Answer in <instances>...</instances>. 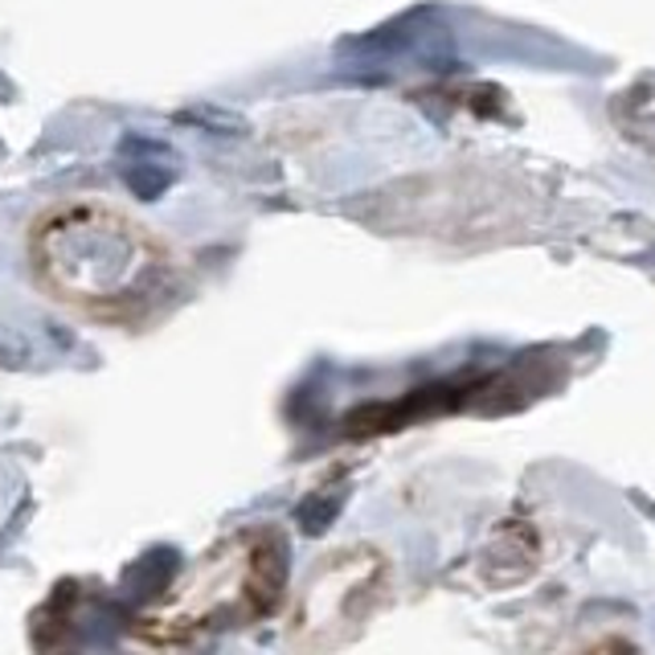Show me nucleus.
<instances>
[{
	"mask_svg": "<svg viewBox=\"0 0 655 655\" xmlns=\"http://www.w3.org/2000/svg\"><path fill=\"white\" fill-rule=\"evenodd\" d=\"M29 258L53 300L102 320H127L160 300L177 258L148 226L102 202L58 205L33 226Z\"/></svg>",
	"mask_w": 655,
	"mask_h": 655,
	"instance_id": "nucleus-1",
	"label": "nucleus"
},
{
	"mask_svg": "<svg viewBox=\"0 0 655 655\" xmlns=\"http://www.w3.org/2000/svg\"><path fill=\"white\" fill-rule=\"evenodd\" d=\"M385 594H390V561L378 549L353 545L341 554H328L291 603L287 643L295 652H336L365 630Z\"/></svg>",
	"mask_w": 655,
	"mask_h": 655,
	"instance_id": "nucleus-3",
	"label": "nucleus"
},
{
	"mask_svg": "<svg viewBox=\"0 0 655 655\" xmlns=\"http://www.w3.org/2000/svg\"><path fill=\"white\" fill-rule=\"evenodd\" d=\"M287 586V541L271 525L229 532L185 569V578L136 623L151 647H193L202 639L263 623Z\"/></svg>",
	"mask_w": 655,
	"mask_h": 655,
	"instance_id": "nucleus-2",
	"label": "nucleus"
}]
</instances>
